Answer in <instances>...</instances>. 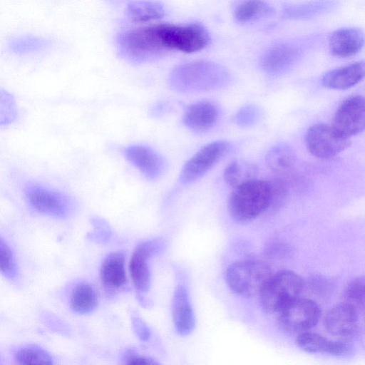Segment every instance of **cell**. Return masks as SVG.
I'll list each match as a JSON object with an SVG mask.
<instances>
[{
    "mask_svg": "<svg viewBox=\"0 0 365 365\" xmlns=\"http://www.w3.org/2000/svg\"><path fill=\"white\" fill-rule=\"evenodd\" d=\"M120 55L135 63L146 62L170 51L165 24L128 30L118 38Z\"/></svg>",
    "mask_w": 365,
    "mask_h": 365,
    "instance_id": "cell-1",
    "label": "cell"
},
{
    "mask_svg": "<svg viewBox=\"0 0 365 365\" xmlns=\"http://www.w3.org/2000/svg\"><path fill=\"white\" fill-rule=\"evenodd\" d=\"M230 80L227 70L216 63L197 61L175 67L169 77V83L175 91L195 93L217 89Z\"/></svg>",
    "mask_w": 365,
    "mask_h": 365,
    "instance_id": "cell-2",
    "label": "cell"
},
{
    "mask_svg": "<svg viewBox=\"0 0 365 365\" xmlns=\"http://www.w3.org/2000/svg\"><path fill=\"white\" fill-rule=\"evenodd\" d=\"M267 180H254L233 188L227 202L230 216L238 222H250L269 209Z\"/></svg>",
    "mask_w": 365,
    "mask_h": 365,
    "instance_id": "cell-3",
    "label": "cell"
},
{
    "mask_svg": "<svg viewBox=\"0 0 365 365\" xmlns=\"http://www.w3.org/2000/svg\"><path fill=\"white\" fill-rule=\"evenodd\" d=\"M272 275L269 267L264 262L245 259L231 264L225 272L230 289L244 297L259 296Z\"/></svg>",
    "mask_w": 365,
    "mask_h": 365,
    "instance_id": "cell-4",
    "label": "cell"
},
{
    "mask_svg": "<svg viewBox=\"0 0 365 365\" xmlns=\"http://www.w3.org/2000/svg\"><path fill=\"white\" fill-rule=\"evenodd\" d=\"M303 287V279L293 271L282 270L272 274L259 295L262 309L267 313H279L299 297Z\"/></svg>",
    "mask_w": 365,
    "mask_h": 365,
    "instance_id": "cell-5",
    "label": "cell"
},
{
    "mask_svg": "<svg viewBox=\"0 0 365 365\" xmlns=\"http://www.w3.org/2000/svg\"><path fill=\"white\" fill-rule=\"evenodd\" d=\"M24 195L33 209L46 215L66 217L75 207L72 197L41 184L29 182L25 187Z\"/></svg>",
    "mask_w": 365,
    "mask_h": 365,
    "instance_id": "cell-6",
    "label": "cell"
},
{
    "mask_svg": "<svg viewBox=\"0 0 365 365\" xmlns=\"http://www.w3.org/2000/svg\"><path fill=\"white\" fill-rule=\"evenodd\" d=\"M309 152L321 159L334 158L351 144L349 138L343 135L333 125L324 123L313 125L305 135Z\"/></svg>",
    "mask_w": 365,
    "mask_h": 365,
    "instance_id": "cell-7",
    "label": "cell"
},
{
    "mask_svg": "<svg viewBox=\"0 0 365 365\" xmlns=\"http://www.w3.org/2000/svg\"><path fill=\"white\" fill-rule=\"evenodd\" d=\"M282 329L292 333H301L314 327L320 318L319 306L312 300L298 297L279 313Z\"/></svg>",
    "mask_w": 365,
    "mask_h": 365,
    "instance_id": "cell-8",
    "label": "cell"
},
{
    "mask_svg": "<svg viewBox=\"0 0 365 365\" xmlns=\"http://www.w3.org/2000/svg\"><path fill=\"white\" fill-rule=\"evenodd\" d=\"M230 144L227 141L212 142L199 150L183 165L180 180L189 184L202 178L228 152Z\"/></svg>",
    "mask_w": 365,
    "mask_h": 365,
    "instance_id": "cell-9",
    "label": "cell"
},
{
    "mask_svg": "<svg viewBox=\"0 0 365 365\" xmlns=\"http://www.w3.org/2000/svg\"><path fill=\"white\" fill-rule=\"evenodd\" d=\"M343 135L350 138L365 130V98L352 96L338 108L332 125Z\"/></svg>",
    "mask_w": 365,
    "mask_h": 365,
    "instance_id": "cell-10",
    "label": "cell"
},
{
    "mask_svg": "<svg viewBox=\"0 0 365 365\" xmlns=\"http://www.w3.org/2000/svg\"><path fill=\"white\" fill-rule=\"evenodd\" d=\"M162 245L159 240H149L138 245L133 252L129 268L135 289L139 295H143L150 289L148 260L160 250Z\"/></svg>",
    "mask_w": 365,
    "mask_h": 365,
    "instance_id": "cell-11",
    "label": "cell"
},
{
    "mask_svg": "<svg viewBox=\"0 0 365 365\" xmlns=\"http://www.w3.org/2000/svg\"><path fill=\"white\" fill-rule=\"evenodd\" d=\"M123 155L147 179H158L164 172L165 162L162 155L150 146L130 145L124 148Z\"/></svg>",
    "mask_w": 365,
    "mask_h": 365,
    "instance_id": "cell-12",
    "label": "cell"
},
{
    "mask_svg": "<svg viewBox=\"0 0 365 365\" xmlns=\"http://www.w3.org/2000/svg\"><path fill=\"white\" fill-rule=\"evenodd\" d=\"M324 325L331 334L349 338L357 331L358 311L346 302L336 304L327 314Z\"/></svg>",
    "mask_w": 365,
    "mask_h": 365,
    "instance_id": "cell-13",
    "label": "cell"
},
{
    "mask_svg": "<svg viewBox=\"0 0 365 365\" xmlns=\"http://www.w3.org/2000/svg\"><path fill=\"white\" fill-rule=\"evenodd\" d=\"M328 42L333 56L348 58L356 55L362 49L365 44V36L358 28H342L333 31Z\"/></svg>",
    "mask_w": 365,
    "mask_h": 365,
    "instance_id": "cell-14",
    "label": "cell"
},
{
    "mask_svg": "<svg viewBox=\"0 0 365 365\" xmlns=\"http://www.w3.org/2000/svg\"><path fill=\"white\" fill-rule=\"evenodd\" d=\"M218 109L210 101H200L189 106L182 118L184 125L195 133H205L212 128L218 119Z\"/></svg>",
    "mask_w": 365,
    "mask_h": 365,
    "instance_id": "cell-15",
    "label": "cell"
},
{
    "mask_svg": "<svg viewBox=\"0 0 365 365\" xmlns=\"http://www.w3.org/2000/svg\"><path fill=\"white\" fill-rule=\"evenodd\" d=\"M297 346L311 354H329L334 356L347 354L349 346L343 341L329 339L319 334L309 331L299 333L296 339Z\"/></svg>",
    "mask_w": 365,
    "mask_h": 365,
    "instance_id": "cell-16",
    "label": "cell"
},
{
    "mask_svg": "<svg viewBox=\"0 0 365 365\" xmlns=\"http://www.w3.org/2000/svg\"><path fill=\"white\" fill-rule=\"evenodd\" d=\"M299 56V51L297 47L287 43L277 44L264 53L261 66L269 74H279L292 66Z\"/></svg>",
    "mask_w": 365,
    "mask_h": 365,
    "instance_id": "cell-17",
    "label": "cell"
},
{
    "mask_svg": "<svg viewBox=\"0 0 365 365\" xmlns=\"http://www.w3.org/2000/svg\"><path fill=\"white\" fill-rule=\"evenodd\" d=\"M365 78V61L333 69L322 78V85L331 89H347Z\"/></svg>",
    "mask_w": 365,
    "mask_h": 365,
    "instance_id": "cell-18",
    "label": "cell"
},
{
    "mask_svg": "<svg viewBox=\"0 0 365 365\" xmlns=\"http://www.w3.org/2000/svg\"><path fill=\"white\" fill-rule=\"evenodd\" d=\"M100 276L108 291L115 292L122 288L127 281L124 254L122 252L110 253L103 261Z\"/></svg>",
    "mask_w": 365,
    "mask_h": 365,
    "instance_id": "cell-19",
    "label": "cell"
},
{
    "mask_svg": "<svg viewBox=\"0 0 365 365\" xmlns=\"http://www.w3.org/2000/svg\"><path fill=\"white\" fill-rule=\"evenodd\" d=\"M173 319L179 334H190L195 328V319L186 289L179 286L175 291L173 300Z\"/></svg>",
    "mask_w": 365,
    "mask_h": 365,
    "instance_id": "cell-20",
    "label": "cell"
},
{
    "mask_svg": "<svg viewBox=\"0 0 365 365\" xmlns=\"http://www.w3.org/2000/svg\"><path fill=\"white\" fill-rule=\"evenodd\" d=\"M257 168L256 165L245 160L231 162L225 168L223 173L225 182L232 188L257 179Z\"/></svg>",
    "mask_w": 365,
    "mask_h": 365,
    "instance_id": "cell-21",
    "label": "cell"
},
{
    "mask_svg": "<svg viewBox=\"0 0 365 365\" xmlns=\"http://www.w3.org/2000/svg\"><path fill=\"white\" fill-rule=\"evenodd\" d=\"M98 304L96 290L91 284L82 282L73 288L70 299L71 309L78 314L92 312Z\"/></svg>",
    "mask_w": 365,
    "mask_h": 365,
    "instance_id": "cell-22",
    "label": "cell"
},
{
    "mask_svg": "<svg viewBox=\"0 0 365 365\" xmlns=\"http://www.w3.org/2000/svg\"><path fill=\"white\" fill-rule=\"evenodd\" d=\"M128 18L135 23H147L158 20L165 16L161 4L153 1H136L128 4Z\"/></svg>",
    "mask_w": 365,
    "mask_h": 365,
    "instance_id": "cell-23",
    "label": "cell"
},
{
    "mask_svg": "<svg viewBox=\"0 0 365 365\" xmlns=\"http://www.w3.org/2000/svg\"><path fill=\"white\" fill-rule=\"evenodd\" d=\"M273 9L262 0H247L235 11L236 20L241 23L251 22L272 16Z\"/></svg>",
    "mask_w": 365,
    "mask_h": 365,
    "instance_id": "cell-24",
    "label": "cell"
},
{
    "mask_svg": "<svg viewBox=\"0 0 365 365\" xmlns=\"http://www.w3.org/2000/svg\"><path fill=\"white\" fill-rule=\"evenodd\" d=\"M265 162L268 168L273 173L282 175L292 167L294 157L292 150L285 145L272 147L266 154Z\"/></svg>",
    "mask_w": 365,
    "mask_h": 365,
    "instance_id": "cell-25",
    "label": "cell"
},
{
    "mask_svg": "<svg viewBox=\"0 0 365 365\" xmlns=\"http://www.w3.org/2000/svg\"><path fill=\"white\" fill-rule=\"evenodd\" d=\"M14 358L20 364H53V359L44 349L33 345L17 349Z\"/></svg>",
    "mask_w": 365,
    "mask_h": 365,
    "instance_id": "cell-26",
    "label": "cell"
},
{
    "mask_svg": "<svg viewBox=\"0 0 365 365\" xmlns=\"http://www.w3.org/2000/svg\"><path fill=\"white\" fill-rule=\"evenodd\" d=\"M331 5V2L329 1L320 0L302 5L290 6L284 9V16L289 19H304L323 12Z\"/></svg>",
    "mask_w": 365,
    "mask_h": 365,
    "instance_id": "cell-27",
    "label": "cell"
},
{
    "mask_svg": "<svg viewBox=\"0 0 365 365\" xmlns=\"http://www.w3.org/2000/svg\"><path fill=\"white\" fill-rule=\"evenodd\" d=\"M345 302L357 311L365 309V277L352 279L346 286L344 292Z\"/></svg>",
    "mask_w": 365,
    "mask_h": 365,
    "instance_id": "cell-28",
    "label": "cell"
},
{
    "mask_svg": "<svg viewBox=\"0 0 365 365\" xmlns=\"http://www.w3.org/2000/svg\"><path fill=\"white\" fill-rule=\"evenodd\" d=\"M0 264L1 274L9 279L16 277V265L14 254L2 237L0 238Z\"/></svg>",
    "mask_w": 365,
    "mask_h": 365,
    "instance_id": "cell-29",
    "label": "cell"
},
{
    "mask_svg": "<svg viewBox=\"0 0 365 365\" xmlns=\"http://www.w3.org/2000/svg\"><path fill=\"white\" fill-rule=\"evenodd\" d=\"M270 192L269 209L277 210L284 202L287 193V185L281 178H273L267 180Z\"/></svg>",
    "mask_w": 365,
    "mask_h": 365,
    "instance_id": "cell-30",
    "label": "cell"
},
{
    "mask_svg": "<svg viewBox=\"0 0 365 365\" xmlns=\"http://www.w3.org/2000/svg\"><path fill=\"white\" fill-rule=\"evenodd\" d=\"M260 115V111L255 105L242 106L234 117L235 123L242 128H247L255 124Z\"/></svg>",
    "mask_w": 365,
    "mask_h": 365,
    "instance_id": "cell-31",
    "label": "cell"
},
{
    "mask_svg": "<svg viewBox=\"0 0 365 365\" xmlns=\"http://www.w3.org/2000/svg\"><path fill=\"white\" fill-rule=\"evenodd\" d=\"M1 114L0 123L8 124L16 118V112L12 96L6 92L1 91Z\"/></svg>",
    "mask_w": 365,
    "mask_h": 365,
    "instance_id": "cell-32",
    "label": "cell"
},
{
    "mask_svg": "<svg viewBox=\"0 0 365 365\" xmlns=\"http://www.w3.org/2000/svg\"><path fill=\"white\" fill-rule=\"evenodd\" d=\"M43 45L44 43L42 40L26 38L15 41L12 44V48L16 52H26L36 50Z\"/></svg>",
    "mask_w": 365,
    "mask_h": 365,
    "instance_id": "cell-33",
    "label": "cell"
},
{
    "mask_svg": "<svg viewBox=\"0 0 365 365\" xmlns=\"http://www.w3.org/2000/svg\"><path fill=\"white\" fill-rule=\"evenodd\" d=\"M131 322L133 329L138 337L143 341L148 340L150 333L144 322L139 317L134 314L131 316Z\"/></svg>",
    "mask_w": 365,
    "mask_h": 365,
    "instance_id": "cell-34",
    "label": "cell"
},
{
    "mask_svg": "<svg viewBox=\"0 0 365 365\" xmlns=\"http://www.w3.org/2000/svg\"><path fill=\"white\" fill-rule=\"evenodd\" d=\"M125 364H140V365H153V364H158V362L155 361L154 359L138 355L136 354H134L133 352H129L124 359Z\"/></svg>",
    "mask_w": 365,
    "mask_h": 365,
    "instance_id": "cell-35",
    "label": "cell"
}]
</instances>
